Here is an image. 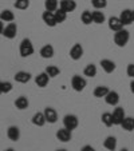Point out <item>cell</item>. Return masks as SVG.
<instances>
[{"label":"cell","instance_id":"cell-31","mask_svg":"<svg viewBox=\"0 0 134 151\" xmlns=\"http://www.w3.org/2000/svg\"><path fill=\"white\" fill-rule=\"evenodd\" d=\"M54 15H55V19H56V23H58V24H60V23H63V22H66V19H67V12L63 11L62 8H58L56 11L54 12Z\"/></svg>","mask_w":134,"mask_h":151},{"label":"cell","instance_id":"cell-4","mask_svg":"<svg viewBox=\"0 0 134 151\" xmlns=\"http://www.w3.org/2000/svg\"><path fill=\"white\" fill-rule=\"evenodd\" d=\"M86 86H87V82H86V79L83 76H80V75H74L71 79V87L74 91L77 92H82L83 90L86 88Z\"/></svg>","mask_w":134,"mask_h":151},{"label":"cell","instance_id":"cell-41","mask_svg":"<svg viewBox=\"0 0 134 151\" xmlns=\"http://www.w3.org/2000/svg\"><path fill=\"white\" fill-rule=\"evenodd\" d=\"M4 151H15V150H14V148H11V147H9V148H6V150H4Z\"/></svg>","mask_w":134,"mask_h":151},{"label":"cell","instance_id":"cell-5","mask_svg":"<svg viewBox=\"0 0 134 151\" xmlns=\"http://www.w3.org/2000/svg\"><path fill=\"white\" fill-rule=\"evenodd\" d=\"M107 24H109V28H110L113 32L121 31V29L123 28V23L121 22L120 16H111V17H109Z\"/></svg>","mask_w":134,"mask_h":151},{"label":"cell","instance_id":"cell-33","mask_svg":"<svg viewBox=\"0 0 134 151\" xmlns=\"http://www.w3.org/2000/svg\"><path fill=\"white\" fill-rule=\"evenodd\" d=\"M91 4L95 9H101L102 11L103 8L107 7V0H91Z\"/></svg>","mask_w":134,"mask_h":151},{"label":"cell","instance_id":"cell-3","mask_svg":"<svg viewBox=\"0 0 134 151\" xmlns=\"http://www.w3.org/2000/svg\"><path fill=\"white\" fill-rule=\"evenodd\" d=\"M78 124H79V119H78L77 115H74V114L64 115V118H63V127L72 131V130H75L78 127Z\"/></svg>","mask_w":134,"mask_h":151},{"label":"cell","instance_id":"cell-21","mask_svg":"<svg viewBox=\"0 0 134 151\" xmlns=\"http://www.w3.org/2000/svg\"><path fill=\"white\" fill-rule=\"evenodd\" d=\"M103 147L109 151H115V148H117V138L113 137V135L107 137L103 140Z\"/></svg>","mask_w":134,"mask_h":151},{"label":"cell","instance_id":"cell-22","mask_svg":"<svg viewBox=\"0 0 134 151\" xmlns=\"http://www.w3.org/2000/svg\"><path fill=\"white\" fill-rule=\"evenodd\" d=\"M0 20L4 22V23H12L15 20L14 12L9 11V9H3V11L0 12Z\"/></svg>","mask_w":134,"mask_h":151},{"label":"cell","instance_id":"cell-24","mask_svg":"<svg viewBox=\"0 0 134 151\" xmlns=\"http://www.w3.org/2000/svg\"><path fill=\"white\" fill-rule=\"evenodd\" d=\"M105 20H106V16L101 9H95V11H93V23L103 24L105 23Z\"/></svg>","mask_w":134,"mask_h":151},{"label":"cell","instance_id":"cell-12","mask_svg":"<svg viewBox=\"0 0 134 151\" xmlns=\"http://www.w3.org/2000/svg\"><path fill=\"white\" fill-rule=\"evenodd\" d=\"M42 20L44 22V24L46 26H49V27H55L56 26V19H55V15H54V12H50V11H44L43 12V15H42Z\"/></svg>","mask_w":134,"mask_h":151},{"label":"cell","instance_id":"cell-28","mask_svg":"<svg viewBox=\"0 0 134 151\" xmlns=\"http://www.w3.org/2000/svg\"><path fill=\"white\" fill-rule=\"evenodd\" d=\"M44 8L46 11L55 12L59 8V1L58 0H44Z\"/></svg>","mask_w":134,"mask_h":151},{"label":"cell","instance_id":"cell-23","mask_svg":"<svg viewBox=\"0 0 134 151\" xmlns=\"http://www.w3.org/2000/svg\"><path fill=\"white\" fill-rule=\"evenodd\" d=\"M28 106H30L28 98H26V96H19L15 100V107L17 110H26V109H28Z\"/></svg>","mask_w":134,"mask_h":151},{"label":"cell","instance_id":"cell-14","mask_svg":"<svg viewBox=\"0 0 134 151\" xmlns=\"http://www.w3.org/2000/svg\"><path fill=\"white\" fill-rule=\"evenodd\" d=\"M59 8H62L63 11L69 12H74L77 9V3L75 0H60L59 1Z\"/></svg>","mask_w":134,"mask_h":151},{"label":"cell","instance_id":"cell-26","mask_svg":"<svg viewBox=\"0 0 134 151\" xmlns=\"http://www.w3.org/2000/svg\"><path fill=\"white\" fill-rule=\"evenodd\" d=\"M121 127H122L125 131H133L134 130V118L126 116L125 119H123V122L121 123Z\"/></svg>","mask_w":134,"mask_h":151},{"label":"cell","instance_id":"cell-44","mask_svg":"<svg viewBox=\"0 0 134 151\" xmlns=\"http://www.w3.org/2000/svg\"><path fill=\"white\" fill-rule=\"evenodd\" d=\"M133 20H134V9H133Z\"/></svg>","mask_w":134,"mask_h":151},{"label":"cell","instance_id":"cell-10","mask_svg":"<svg viewBox=\"0 0 134 151\" xmlns=\"http://www.w3.org/2000/svg\"><path fill=\"white\" fill-rule=\"evenodd\" d=\"M111 114H113V122H114V124H117V126H121V123H122L123 119L126 118V112L122 107H117Z\"/></svg>","mask_w":134,"mask_h":151},{"label":"cell","instance_id":"cell-32","mask_svg":"<svg viewBox=\"0 0 134 151\" xmlns=\"http://www.w3.org/2000/svg\"><path fill=\"white\" fill-rule=\"evenodd\" d=\"M44 72H46V74L50 76V79H51V78H56L58 75L60 74V70L56 66H47L46 70H44Z\"/></svg>","mask_w":134,"mask_h":151},{"label":"cell","instance_id":"cell-25","mask_svg":"<svg viewBox=\"0 0 134 151\" xmlns=\"http://www.w3.org/2000/svg\"><path fill=\"white\" fill-rule=\"evenodd\" d=\"M109 91H110V90H109V87H106V86H97L94 88V91H93V94H94L95 98H105Z\"/></svg>","mask_w":134,"mask_h":151},{"label":"cell","instance_id":"cell-38","mask_svg":"<svg viewBox=\"0 0 134 151\" xmlns=\"http://www.w3.org/2000/svg\"><path fill=\"white\" fill-rule=\"evenodd\" d=\"M3 31H4V22L0 20V34H3Z\"/></svg>","mask_w":134,"mask_h":151},{"label":"cell","instance_id":"cell-9","mask_svg":"<svg viewBox=\"0 0 134 151\" xmlns=\"http://www.w3.org/2000/svg\"><path fill=\"white\" fill-rule=\"evenodd\" d=\"M43 114L46 116L47 123H50V124H54V123L58 122V112H56V110L52 109V107H46L44 111H43Z\"/></svg>","mask_w":134,"mask_h":151},{"label":"cell","instance_id":"cell-1","mask_svg":"<svg viewBox=\"0 0 134 151\" xmlns=\"http://www.w3.org/2000/svg\"><path fill=\"white\" fill-rule=\"evenodd\" d=\"M35 48H34V44L30 39H23L20 42V46H19V54L22 58H28L34 54Z\"/></svg>","mask_w":134,"mask_h":151},{"label":"cell","instance_id":"cell-43","mask_svg":"<svg viewBox=\"0 0 134 151\" xmlns=\"http://www.w3.org/2000/svg\"><path fill=\"white\" fill-rule=\"evenodd\" d=\"M120 151H129V150H127V148H121Z\"/></svg>","mask_w":134,"mask_h":151},{"label":"cell","instance_id":"cell-15","mask_svg":"<svg viewBox=\"0 0 134 151\" xmlns=\"http://www.w3.org/2000/svg\"><path fill=\"white\" fill-rule=\"evenodd\" d=\"M99 64H101L102 70L106 72V74H113V72L115 71V68H117L115 63L113 62V60H110V59H102Z\"/></svg>","mask_w":134,"mask_h":151},{"label":"cell","instance_id":"cell-40","mask_svg":"<svg viewBox=\"0 0 134 151\" xmlns=\"http://www.w3.org/2000/svg\"><path fill=\"white\" fill-rule=\"evenodd\" d=\"M55 151H69V150H66V148H58V150H55Z\"/></svg>","mask_w":134,"mask_h":151},{"label":"cell","instance_id":"cell-29","mask_svg":"<svg viewBox=\"0 0 134 151\" xmlns=\"http://www.w3.org/2000/svg\"><path fill=\"white\" fill-rule=\"evenodd\" d=\"M80 22H82L85 26H88V24L93 23V12L91 11H83L80 14Z\"/></svg>","mask_w":134,"mask_h":151},{"label":"cell","instance_id":"cell-18","mask_svg":"<svg viewBox=\"0 0 134 151\" xmlns=\"http://www.w3.org/2000/svg\"><path fill=\"white\" fill-rule=\"evenodd\" d=\"M50 82V76L46 74V72H40L38 74V76H35V83H36L38 87L43 88V87H46Z\"/></svg>","mask_w":134,"mask_h":151},{"label":"cell","instance_id":"cell-42","mask_svg":"<svg viewBox=\"0 0 134 151\" xmlns=\"http://www.w3.org/2000/svg\"><path fill=\"white\" fill-rule=\"evenodd\" d=\"M3 94V90H1V82H0V95Z\"/></svg>","mask_w":134,"mask_h":151},{"label":"cell","instance_id":"cell-34","mask_svg":"<svg viewBox=\"0 0 134 151\" xmlns=\"http://www.w3.org/2000/svg\"><path fill=\"white\" fill-rule=\"evenodd\" d=\"M14 6L17 9H27L30 7V0H15Z\"/></svg>","mask_w":134,"mask_h":151},{"label":"cell","instance_id":"cell-39","mask_svg":"<svg viewBox=\"0 0 134 151\" xmlns=\"http://www.w3.org/2000/svg\"><path fill=\"white\" fill-rule=\"evenodd\" d=\"M130 91H131V92H133V94H134V79H133V80H131V82H130Z\"/></svg>","mask_w":134,"mask_h":151},{"label":"cell","instance_id":"cell-36","mask_svg":"<svg viewBox=\"0 0 134 151\" xmlns=\"http://www.w3.org/2000/svg\"><path fill=\"white\" fill-rule=\"evenodd\" d=\"M126 74H127V76H130L131 79H134V63H130V64H127Z\"/></svg>","mask_w":134,"mask_h":151},{"label":"cell","instance_id":"cell-11","mask_svg":"<svg viewBox=\"0 0 134 151\" xmlns=\"http://www.w3.org/2000/svg\"><path fill=\"white\" fill-rule=\"evenodd\" d=\"M103 99H105L106 104L109 106H118V103H120V94L117 91H111L110 90Z\"/></svg>","mask_w":134,"mask_h":151},{"label":"cell","instance_id":"cell-19","mask_svg":"<svg viewBox=\"0 0 134 151\" xmlns=\"http://www.w3.org/2000/svg\"><path fill=\"white\" fill-rule=\"evenodd\" d=\"M31 122H32V124L34 126L43 127V126L47 123V120H46V116H44L43 112H35L34 116H32V119H31Z\"/></svg>","mask_w":134,"mask_h":151},{"label":"cell","instance_id":"cell-2","mask_svg":"<svg viewBox=\"0 0 134 151\" xmlns=\"http://www.w3.org/2000/svg\"><path fill=\"white\" fill-rule=\"evenodd\" d=\"M130 40V32L127 29L122 28L121 31H117L114 34V43L118 47H125Z\"/></svg>","mask_w":134,"mask_h":151},{"label":"cell","instance_id":"cell-6","mask_svg":"<svg viewBox=\"0 0 134 151\" xmlns=\"http://www.w3.org/2000/svg\"><path fill=\"white\" fill-rule=\"evenodd\" d=\"M83 47H82V44H79V43H75L74 46L71 47V50H70V58H71L72 60H80L82 59V56H83Z\"/></svg>","mask_w":134,"mask_h":151},{"label":"cell","instance_id":"cell-7","mask_svg":"<svg viewBox=\"0 0 134 151\" xmlns=\"http://www.w3.org/2000/svg\"><path fill=\"white\" fill-rule=\"evenodd\" d=\"M16 34H17V26L16 23H8V26L4 27V31H3V36L6 37V39H14V37H16Z\"/></svg>","mask_w":134,"mask_h":151},{"label":"cell","instance_id":"cell-27","mask_svg":"<svg viewBox=\"0 0 134 151\" xmlns=\"http://www.w3.org/2000/svg\"><path fill=\"white\" fill-rule=\"evenodd\" d=\"M97 66L95 64H87V66L85 67V70H83V75L85 76H87V78H94L95 75H97Z\"/></svg>","mask_w":134,"mask_h":151},{"label":"cell","instance_id":"cell-13","mask_svg":"<svg viewBox=\"0 0 134 151\" xmlns=\"http://www.w3.org/2000/svg\"><path fill=\"white\" fill-rule=\"evenodd\" d=\"M120 19H121V22L123 23V26H129V24L134 23V20H133V9H129V8L123 9V11L121 12V15H120Z\"/></svg>","mask_w":134,"mask_h":151},{"label":"cell","instance_id":"cell-20","mask_svg":"<svg viewBox=\"0 0 134 151\" xmlns=\"http://www.w3.org/2000/svg\"><path fill=\"white\" fill-rule=\"evenodd\" d=\"M14 79L16 80L17 83H22V84H24V83H28L30 80H31V74L27 71H19L15 74Z\"/></svg>","mask_w":134,"mask_h":151},{"label":"cell","instance_id":"cell-8","mask_svg":"<svg viewBox=\"0 0 134 151\" xmlns=\"http://www.w3.org/2000/svg\"><path fill=\"white\" fill-rule=\"evenodd\" d=\"M56 139L60 140V142H63V143H67L72 139V134H71V131L67 130L66 127L59 128L56 131Z\"/></svg>","mask_w":134,"mask_h":151},{"label":"cell","instance_id":"cell-35","mask_svg":"<svg viewBox=\"0 0 134 151\" xmlns=\"http://www.w3.org/2000/svg\"><path fill=\"white\" fill-rule=\"evenodd\" d=\"M1 90L3 94H8L12 91V83L11 82H1Z\"/></svg>","mask_w":134,"mask_h":151},{"label":"cell","instance_id":"cell-16","mask_svg":"<svg viewBox=\"0 0 134 151\" xmlns=\"http://www.w3.org/2000/svg\"><path fill=\"white\" fill-rule=\"evenodd\" d=\"M39 54L43 59H51V58L55 55V50L51 44H46V46H43L42 48H40Z\"/></svg>","mask_w":134,"mask_h":151},{"label":"cell","instance_id":"cell-17","mask_svg":"<svg viewBox=\"0 0 134 151\" xmlns=\"http://www.w3.org/2000/svg\"><path fill=\"white\" fill-rule=\"evenodd\" d=\"M7 137H8L9 140L12 142H17L20 139V130L16 126H9L8 130H7Z\"/></svg>","mask_w":134,"mask_h":151},{"label":"cell","instance_id":"cell-37","mask_svg":"<svg viewBox=\"0 0 134 151\" xmlns=\"http://www.w3.org/2000/svg\"><path fill=\"white\" fill-rule=\"evenodd\" d=\"M80 151H97V150H95L91 145H85L82 148H80Z\"/></svg>","mask_w":134,"mask_h":151},{"label":"cell","instance_id":"cell-30","mask_svg":"<svg viewBox=\"0 0 134 151\" xmlns=\"http://www.w3.org/2000/svg\"><path fill=\"white\" fill-rule=\"evenodd\" d=\"M101 120H102V123L106 127H111V126L114 124V122H113V114L111 112H103L101 115Z\"/></svg>","mask_w":134,"mask_h":151}]
</instances>
